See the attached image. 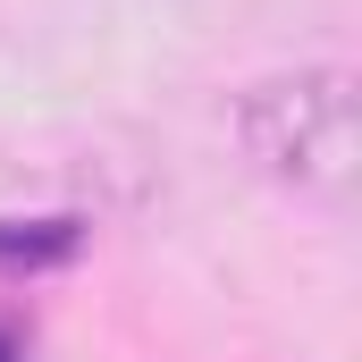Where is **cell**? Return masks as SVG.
I'll return each instance as SVG.
<instances>
[{"label":"cell","instance_id":"obj_1","mask_svg":"<svg viewBox=\"0 0 362 362\" xmlns=\"http://www.w3.org/2000/svg\"><path fill=\"white\" fill-rule=\"evenodd\" d=\"M236 144L270 185L303 194V202H354L362 185V110L346 68H295V76H262L236 101Z\"/></svg>","mask_w":362,"mask_h":362}]
</instances>
